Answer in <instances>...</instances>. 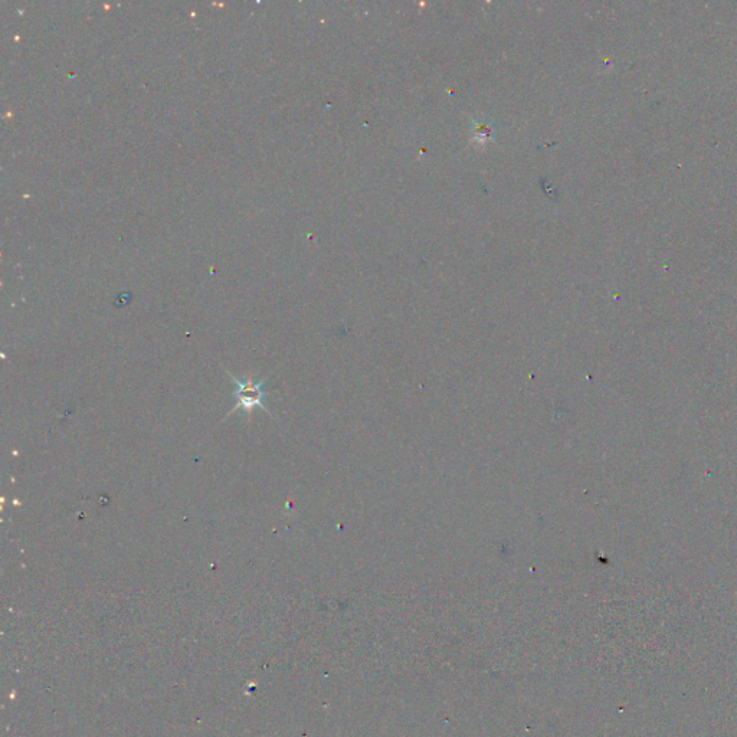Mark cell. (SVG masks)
Returning <instances> with one entry per match:
<instances>
[{"instance_id":"1","label":"cell","mask_w":737,"mask_h":737,"mask_svg":"<svg viewBox=\"0 0 737 737\" xmlns=\"http://www.w3.org/2000/svg\"><path fill=\"white\" fill-rule=\"evenodd\" d=\"M229 376H231L232 381L237 385V391H235L237 405H235V408L232 409L231 412L242 409V411L247 412V414H251L252 409L257 408V406H260L264 411H268L267 406L264 405L265 379H262L260 382H254L251 378L248 379V381H239V379L235 378L231 373H229Z\"/></svg>"}]
</instances>
